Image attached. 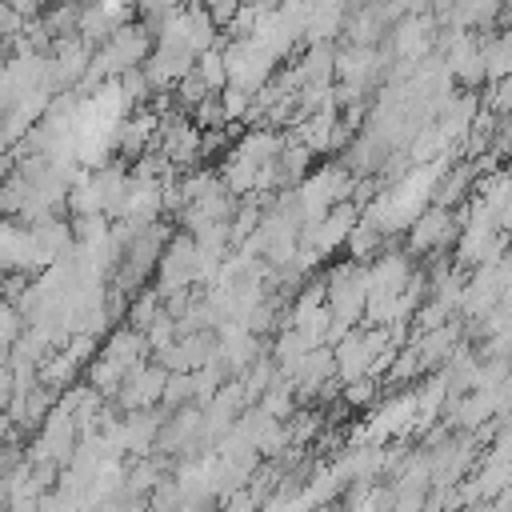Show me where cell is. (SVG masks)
Returning a JSON list of instances; mask_svg holds the SVG:
<instances>
[{"instance_id": "6", "label": "cell", "mask_w": 512, "mask_h": 512, "mask_svg": "<svg viewBox=\"0 0 512 512\" xmlns=\"http://www.w3.org/2000/svg\"><path fill=\"white\" fill-rule=\"evenodd\" d=\"M308 352V344H304V336L288 324L280 336H276V356H272V364H276V372L280 376H292L296 372V364H300V356Z\"/></svg>"}, {"instance_id": "12", "label": "cell", "mask_w": 512, "mask_h": 512, "mask_svg": "<svg viewBox=\"0 0 512 512\" xmlns=\"http://www.w3.org/2000/svg\"><path fill=\"white\" fill-rule=\"evenodd\" d=\"M160 308H164V304H160V292H156V288H144L136 300H128V324L144 332V324H148Z\"/></svg>"}, {"instance_id": "15", "label": "cell", "mask_w": 512, "mask_h": 512, "mask_svg": "<svg viewBox=\"0 0 512 512\" xmlns=\"http://www.w3.org/2000/svg\"><path fill=\"white\" fill-rule=\"evenodd\" d=\"M248 96H252V92H244V88H236V84H224V88H220L224 120H240V116L248 112Z\"/></svg>"}, {"instance_id": "16", "label": "cell", "mask_w": 512, "mask_h": 512, "mask_svg": "<svg viewBox=\"0 0 512 512\" xmlns=\"http://www.w3.org/2000/svg\"><path fill=\"white\" fill-rule=\"evenodd\" d=\"M344 404H368L372 396H376V376H352V380H344Z\"/></svg>"}, {"instance_id": "19", "label": "cell", "mask_w": 512, "mask_h": 512, "mask_svg": "<svg viewBox=\"0 0 512 512\" xmlns=\"http://www.w3.org/2000/svg\"><path fill=\"white\" fill-rule=\"evenodd\" d=\"M24 28V16L16 12V8H8L4 0H0V40H12L16 32Z\"/></svg>"}, {"instance_id": "1", "label": "cell", "mask_w": 512, "mask_h": 512, "mask_svg": "<svg viewBox=\"0 0 512 512\" xmlns=\"http://www.w3.org/2000/svg\"><path fill=\"white\" fill-rule=\"evenodd\" d=\"M164 376H168V368H160V364H148V360H136L128 372H124V380H120V388H116V404L120 408H148V404H160V388H164Z\"/></svg>"}, {"instance_id": "17", "label": "cell", "mask_w": 512, "mask_h": 512, "mask_svg": "<svg viewBox=\"0 0 512 512\" xmlns=\"http://www.w3.org/2000/svg\"><path fill=\"white\" fill-rule=\"evenodd\" d=\"M412 312H416V332H428V328H436V324H444L452 308H448V304H440V300L432 296V304H424V308L416 304ZM416 332H412V336H416Z\"/></svg>"}, {"instance_id": "20", "label": "cell", "mask_w": 512, "mask_h": 512, "mask_svg": "<svg viewBox=\"0 0 512 512\" xmlns=\"http://www.w3.org/2000/svg\"><path fill=\"white\" fill-rule=\"evenodd\" d=\"M4 4H8V8H16L24 20H28V16H40V0H4Z\"/></svg>"}, {"instance_id": "3", "label": "cell", "mask_w": 512, "mask_h": 512, "mask_svg": "<svg viewBox=\"0 0 512 512\" xmlns=\"http://www.w3.org/2000/svg\"><path fill=\"white\" fill-rule=\"evenodd\" d=\"M376 68H380V56H376L372 44H348V48L336 52V60H332V76H336L340 84L356 88V92H364V84L376 76Z\"/></svg>"}, {"instance_id": "10", "label": "cell", "mask_w": 512, "mask_h": 512, "mask_svg": "<svg viewBox=\"0 0 512 512\" xmlns=\"http://www.w3.org/2000/svg\"><path fill=\"white\" fill-rule=\"evenodd\" d=\"M380 228L372 224V220H364V224H356L352 220V228H348V236H344V244H348V252L360 260V256H372L376 252V244H380Z\"/></svg>"}, {"instance_id": "4", "label": "cell", "mask_w": 512, "mask_h": 512, "mask_svg": "<svg viewBox=\"0 0 512 512\" xmlns=\"http://www.w3.org/2000/svg\"><path fill=\"white\" fill-rule=\"evenodd\" d=\"M148 144H156V112L148 104H136V112L124 124H116V148H120L124 160H132Z\"/></svg>"}, {"instance_id": "14", "label": "cell", "mask_w": 512, "mask_h": 512, "mask_svg": "<svg viewBox=\"0 0 512 512\" xmlns=\"http://www.w3.org/2000/svg\"><path fill=\"white\" fill-rule=\"evenodd\" d=\"M192 124H196V128H216V124H228L216 92H208V96H204V100L192 108Z\"/></svg>"}, {"instance_id": "2", "label": "cell", "mask_w": 512, "mask_h": 512, "mask_svg": "<svg viewBox=\"0 0 512 512\" xmlns=\"http://www.w3.org/2000/svg\"><path fill=\"white\" fill-rule=\"evenodd\" d=\"M408 224H412V228H408V248H412V252H440V248L456 236V220H452V212L440 208V204L420 208Z\"/></svg>"}, {"instance_id": "18", "label": "cell", "mask_w": 512, "mask_h": 512, "mask_svg": "<svg viewBox=\"0 0 512 512\" xmlns=\"http://www.w3.org/2000/svg\"><path fill=\"white\" fill-rule=\"evenodd\" d=\"M180 4H184V0H136V8H140V16H144L148 28H156V20L168 16V12H176Z\"/></svg>"}, {"instance_id": "11", "label": "cell", "mask_w": 512, "mask_h": 512, "mask_svg": "<svg viewBox=\"0 0 512 512\" xmlns=\"http://www.w3.org/2000/svg\"><path fill=\"white\" fill-rule=\"evenodd\" d=\"M120 96H124V104H128V108H136V104H144V100L152 96V84H148V76H144V68H140V64L120 72Z\"/></svg>"}, {"instance_id": "8", "label": "cell", "mask_w": 512, "mask_h": 512, "mask_svg": "<svg viewBox=\"0 0 512 512\" xmlns=\"http://www.w3.org/2000/svg\"><path fill=\"white\" fill-rule=\"evenodd\" d=\"M196 72L204 76V84H208V92H220L224 84H228V68H224V52L212 44V48H200L196 52Z\"/></svg>"}, {"instance_id": "9", "label": "cell", "mask_w": 512, "mask_h": 512, "mask_svg": "<svg viewBox=\"0 0 512 512\" xmlns=\"http://www.w3.org/2000/svg\"><path fill=\"white\" fill-rule=\"evenodd\" d=\"M172 88H176V108H184V112H192V108L208 96V84H204V76L196 72V64H192V68H188Z\"/></svg>"}, {"instance_id": "13", "label": "cell", "mask_w": 512, "mask_h": 512, "mask_svg": "<svg viewBox=\"0 0 512 512\" xmlns=\"http://www.w3.org/2000/svg\"><path fill=\"white\" fill-rule=\"evenodd\" d=\"M184 400H192V376H188V372H168V376H164V388H160L164 412H168V408H180Z\"/></svg>"}, {"instance_id": "7", "label": "cell", "mask_w": 512, "mask_h": 512, "mask_svg": "<svg viewBox=\"0 0 512 512\" xmlns=\"http://www.w3.org/2000/svg\"><path fill=\"white\" fill-rule=\"evenodd\" d=\"M480 60H484V80H500L508 76V36H492V40H480Z\"/></svg>"}, {"instance_id": "5", "label": "cell", "mask_w": 512, "mask_h": 512, "mask_svg": "<svg viewBox=\"0 0 512 512\" xmlns=\"http://www.w3.org/2000/svg\"><path fill=\"white\" fill-rule=\"evenodd\" d=\"M100 360H108L112 368H120V372H128L136 360H144L148 356V340H144V332L140 328H116L108 340H104V348L96 352Z\"/></svg>"}]
</instances>
